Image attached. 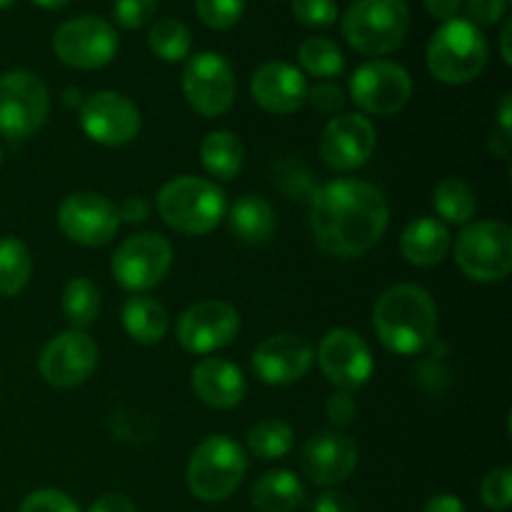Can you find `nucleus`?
<instances>
[{
    "label": "nucleus",
    "mask_w": 512,
    "mask_h": 512,
    "mask_svg": "<svg viewBox=\"0 0 512 512\" xmlns=\"http://www.w3.org/2000/svg\"><path fill=\"white\" fill-rule=\"evenodd\" d=\"M248 455L228 435H210L193 450L185 470V483L195 498L220 503L243 483Z\"/></svg>",
    "instance_id": "6"
},
{
    "label": "nucleus",
    "mask_w": 512,
    "mask_h": 512,
    "mask_svg": "<svg viewBox=\"0 0 512 512\" xmlns=\"http://www.w3.org/2000/svg\"><path fill=\"white\" fill-rule=\"evenodd\" d=\"M298 60L313 78H338L345 70L343 50L328 38H308L298 50Z\"/></svg>",
    "instance_id": "33"
},
{
    "label": "nucleus",
    "mask_w": 512,
    "mask_h": 512,
    "mask_svg": "<svg viewBox=\"0 0 512 512\" xmlns=\"http://www.w3.org/2000/svg\"><path fill=\"white\" fill-rule=\"evenodd\" d=\"M155 205L163 223L183 235L210 233L228 213L223 188L198 175H178L168 180L160 188Z\"/></svg>",
    "instance_id": "3"
},
{
    "label": "nucleus",
    "mask_w": 512,
    "mask_h": 512,
    "mask_svg": "<svg viewBox=\"0 0 512 512\" xmlns=\"http://www.w3.org/2000/svg\"><path fill=\"white\" fill-rule=\"evenodd\" d=\"M373 150L375 128L360 113L335 115L320 135V155H323L325 165L340 170V173H348V170L368 163Z\"/></svg>",
    "instance_id": "19"
},
{
    "label": "nucleus",
    "mask_w": 512,
    "mask_h": 512,
    "mask_svg": "<svg viewBox=\"0 0 512 512\" xmlns=\"http://www.w3.org/2000/svg\"><path fill=\"white\" fill-rule=\"evenodd\" d=\"M295 433L288 423L283 420H260L245 435V443H248V450L260 460H280L290 453L293 448Z\"/></svg>",
    "instance_id": "30"
},
{
    "label": "nucleus",
    "mask_w": 512,
    "mask_h": 512,
    "mask_svg": "<svg viewBox=\"0 0 512 512\" xmlns=\"http://www.w3.org/2000/svg\"><path fill=\"white\" fill-rule=\"evenodd\" d=\"M423 512H468L465 510L463 500L455 498V495H435L425 503Z\"/></svg>",
    "instance_id": "46"
},
{
    "label": "nucleus",
    "mask_w": 512,
    "mask_h": 512,
    "mask_svg": "<svg viewBox=\"0 0 512 512\" xmlns=\"http://www.w3.org/2000/svg\"><path fill=\"white\" fill-rule=\"evenodd\" d=\"M383 190L363 180H333L313 195L310 228L320 250L333 258H360L388 230Z\"/></svg>",
    "instance_id": "1"
},
{
    "label": "nucleus",
    "mask_w": 512,
    "mask_h": 512,
    "mask_svg": "<svg viewBox=\"0 0 512 512\" xmlns=\"http://www.w3.org/2000/svg\"><path fill=\"white\" fill-rule=\"evenodd\" d=\"M380 343L398 355H418L438 333V308L420 285L400 283L385 290L373 310Z\"/></svg>",
    "instance_id": "2"
},
{
    "label": "nucleus",
    "mask_w": 512,
    "mask_h": 512,
    "mask_svg": "<svg viewBox=\"0 0 512 512\" xmlns=\"http://www.w3.org/2000/svg\"><path fill=\"white\" fill-rule=\"evenodd\" d=\"M250 503L258 512H293L305 503V488L290 470H270L255 480Z\"/></svg>",
    "instance_id": "25"
},
{
    "label": "nucleus",
    "mask_w": 512,
    "mask_h": 512,
    "mask_svg": "<svg viewBox=\"0 0 512 512\" xmlns=\"http://www.w3.org/2000/svg\"><path fill=\"white\" fill-rule=\"evenodd\" d=\"M80 125L90 140L115 148L138 138L140 110L123 93L100 90L88 95L80 105Z\"/></svg>",
    "instance_id": "15"
},
{
    "label": "nucleus",
    "mask_w": 512,
    "mask_h": 512,
    "mask_svg": "<svg viewBox=\"0 0 512 512\" xmlns=\"http://www.w3.org/2000/svg\"><path fill=\"white\" fill-rule=\"evenodd\" d=\"M53 50L70 68L98 70L118 55V33L105 18L80 15L55 30Z\"/></svg>",
    "instance_id": "10"
},
{
    "label": "nucleus",
    "mask_w": 512,
    "mask_h": 512,
    "mask_svg": "<svg viewBox=\"0 0 512 512\" xmlns=\"http://www.w3.org/2000/svg\"><path fill=\"white\" fill-rule=\"evenodd\" d=\"M100 313V293L88 278H73L63 290V315L73 330L95 323Z\"/></svg>",
    "instance_id": "31"
},
{
    "label": "nucleus",
    "mask_w": 512,
    "mask_h": 512,
    "mask_svg": "<svg viewBox=\"0 0 512 512\" xmlns=\"http://www.w3.org/2000/svg\"><path fill=\"white\" fill-rule=\"evenodd\" d=\"M98 358V343L83 330L70 328L45 345L38 368L45 383L55 388H75L93 375Z\"/></svg>",
    "instance_id": "16"
},
{
    "label": "nucleus",
    "mask_w": 512,
    "mask_h": 512,
    "mask_svg": "<svg viewBox=\"0 0 512 512\" xmlns=\"http://www.w3.org/2000/svg\"><path fill=\"white\" fill-rule=\"evenodd\" d=\"M88 512H138V510H135L133 500L125 498V495L108 493V495H100V498L90 505Z\"/></svg>",
    "instance_id": "43"
},
{
    "label": "nucleus",
    "mask_w": 512,
    "mask_h": 512,
    "mask_svg": "<svg viewBox=\"0 0 512 512\" xmlns=\"http://www.w3.org/2000/svg\"><path fill=\"white\" fill-rule=\"evenodd\" d=\"M190 385H193L195 395L215 410L235 408L248 393V383H245L240 368L225 358L200 360L190 375Z\"/></svg>",
    "instance_id": "22"
},
{
    "label": "nucleus",
    "mask_w": 512,
    "mask_h": 512,
    "mask_svg": "<svg viewBox=\"0 0 512 512\" xmlns=\"http://www.w3.org/2000/svg\"><path fill=\"white\" fill-rule=\"evenodd\" d=\"M480 498L490 510L505 512L512 503V470L498 468L493 473L485 475L483 485H480Z\"/></svg>",
    "instance_id": "35"
},
{
    "label": "nucleus",
    "mask_w": 512,
    "mask_h": 512,
    "mask_svg": "<svg viewBox=\"0 0 512 512\" xmlns=\"http://www.w3.org/2000/svg\"><path fill=\"white\" fill-rule=\"evenodd\" d=\"M355 415H358V405H355L353 395L345 393V390L330 395L328 403H325V418L333 423V428H348L355 423Z\"/></svg>",
    "instance_id": "40"
},
{
    "label": "nucleus",
    "mask_w": 512,
    "mask_h": 512,
    "mask_svg": "<svg viewBox=\"0 0 512 512\" xmlns=\"http://www.w3.org/2000/svg\"><path fill=\"white\" fill-rule=\"evenodd\" d=\"M293 18L305 28H328L338 20L335 0H293Z\"/></svg>",
    "instance_id": "36"
},
{
    "label": "nucleus",
    "mask_w": 512,
    "mask_h": 512,
    "mask_svg": "<svg viewBox=\"0 0 512 512\" xmlns=\"http://www.w3.org/2000/svg\"><path fill=\"white\" fill-rule=\"evenodd\" d=\"M200 163L213 178L233 180L243 170L245 148L230 130H213L200 143Z\"/></svg>",
    "instance_id": "26"
},
{
    "label": "nucleus",
    "mask_w": 512,
    "mask_h": 512,
    "mask_svg": "<svg viewBox=\"0 0 512 512\" xmlns=\"http://www.w3.org/2000/svg\"><path fill=\"white\" fill-rule=\"evenodd\" d=\"M148 45L160 60H165V63H178V60L188 58L193 35H190L188 25L183 20L163 18L158 23H153V28H150Z\"/></svg>",
    "instance_id": "32"
},
{
    "label": "nucleus",
    "mask_w": 512,
    "mask_h": 512,
    "mask_svg": "<svg viewBox=\"0 0 512 512\" xmlns=\"http://www.w3.org/2000/svg\"><path fill=\"white\" fill-rule=\"evenodd\" d=\"M20 512H80L78 503L63 490L43 488L30 493L20 505Z\"/></svg>",
    "instance_id": "38"
},
{
    "label": "nucleus",
    "mask_w": 512,
    "mask_h": 512,
    "mask_svg": "<svg viewBox=\"0 0 512 512\" xmlns=\"http://www.w3.org/2000/svg\"><path fill=\"white\" fill-rule=\"evenodd\" d=\"M200 20L213 30H230L245 13V0H195Z\"/></svg>",
    "instance_id": "34"
},
{
    "label": "nucleus",
    "mask_w": 512,
    "mask_h": 512,
    "mask_svg": "<svg viewBox=\"0 0 512 512\" xmlns=\"http://www.w3.org/2000/svg\"><path fill=\"white\" fill-rule=\"evenodd\" d=\"M155 0H115L113 15L115 23L125 30H138L153 20Z\"/></svg>",
    "instance_id": "37"
},
{
    "label": "nucleus",
    "mask_w": 512,
    "mask_h": 512,
    "mask_svg": "<svg viewBox=\"0 0 512 512\" xmlns=\"http://www.w3.org/2000/svg\"><path fill=\"white\" fill-rule=\"evenodd\" d=\"M173 265V245L160 233H138L125 238L110 260L113 278L130 293L155 288Z\"/></svg>",
    "instance_id": "9"
},
{
    "label": "nucleus",
    "mask_w": 512,
    "mask_h": 512,
    "mask_svg": "<svg viewBox=\"0 0 512 512\" xmlns=\"http://www.w3.org/2000/svg\"><path fill=\"white\" fill-rule=\"evenodd\" d=\"M238 330V310L223 300H200L190 305L175 323L178 343L195 355H208L225 348L238 338Z\"/></svg>",
    "instance_id": "14"
},
{
    "label": "nucleus",
    "mask_w": 512,
    "mask_h": 512,
    "mask_svg": "<svg viewBox=\"0 0 512 512\" xmlns=\"http://www.w3.org/2000/svg\"><path fill=\"white\" fill-rule=\"evenodd\" d=\"M0 165H3V148H0Z\"/></svg>",
    "instance_id": "51"
},
{
    "label": "nucleus",
    "mask_w": 512,
    "mask_h": 512,
    "mask_svg": "<svg viewBox=\"0 0 512 512\" xmlns=\"http://www.w3.org/2000/svg\"><path fill=\"white\" fill-rule=\"evenodd\" d=\"M15 0H0V8H8V5H13Z\"/></svg>",
    "instance_id": "50"
},
{
    "label": "nucleus",
    "mask_w": 512,
    "mask_h": 512,
    "mask_svg": "<svg viewBox=\"0 0 512 512\" xmlns=\"http://www.w3.org/2000/svg\"><path fill=\"white\" fill-rule=\"evenodd\" d=\"M235 73L220 53H198L183 70V95L203 118L225 115L235 103Z\"/></svg>",
    "instance_id": "12"
},
{
    "label": "nucleus",
    "mask_w": 512,
    "mask_h": 512,
    "mask_svg": "<svg viewBox=\"0 0 512 512\" xmlns=\"http://www.w3.org/2000/svg\"><path fill=\"white\" fill-rule=\"evenodd\" d=\"M498 130L503 135H512V98L503 95L498 105Z\"/></svg>",
    "instance_id": "47"
},
{
    "label": "nucleus",
    "mask_w": 512,
    "mask_h": 512,
    "mask_svg": "<svg viewBox=\"0 0 512 512\" xmlns=\"http://www.w3.org/2000/svg\"><path fill=\"white\" fill-rule=\"evenodd\" d=\"M465 10L473 25H495L503 20L508 0H465Z\"/></svg>",
    "instance_id": "41"
},
{
    "label": "nucleus",
    "mask_w": 512,
    "mask_h": 512,
    "mask_svg": "<svg viewBox=\"0 0 512 512\" xmlns=\"http://www.w3.org/2000/svg\"><path fill=\"white\" fill-rule=\"evenodd\" d=\"M425 63L440 83H470L488 65V40L478 25L465 18H453L440 25L430 38Z\"/></svg>",
    "instance_id": "4"
},
{
    "label": "nucleus",
    "mask_w": 512,
    "mask_h": 512,
    "mask_svg": "<svg viewBox=\"0 0 512 512\" xmlns=\"http://www.w3.org/2000/svg\"><path fill=\"white\" fill-rule=\"evenodd\" d=\"M313 345L298 333L265 338L253 353V370L268 385H293L313 368Z\"/></svg>",
    "instance_id": "20"
},
{
    "label": "nucleus",
    "mask_w": 512,
    "mask_h": 512,
    "mask_svg": "<svg viewBox=\"0 0 512 512\" xmlns=\"http://www.w3.org/2000/svg\"><path fill=\"white\" fill-rule=\"evenodd\" d=\"M150 213V205L143 198H128L118 205L120 223H145Z\"/></svg>",
    "instance_id": "44"
},
{
    "label": "nucleus",
    "mask_w": 512,
    "mask_h": 512,
    "mask_svg": "<svg viewBox=\"0 0 512 512\" xmlns=\"http://www.w3.org/2000/svg\"><path fill=\"white\" fill-rule=\"evenodd\" d=\"M350 95L360 110L370 115H395L413 98V80L400 63L370 60L350 78Z\"/></svg>",
    "instance_id": "11"
},
{
    "label": "nucleus",
    "mask_w": 512,
    "mask_h": 512,
    "mask_svg": "<svg viewBox=\"0 0 512 512\" xmlns=\"http://www.w3.org/2000/svg\"><path fill=\"white\" fill-rule=\"evenodd\" d=\"M410 30L405 0H355L343 15V35L358 53L380 58L403 45Z\"/></svg>",
    "instance_id": "5"
},
{
    "label": "nucleus",
    "mask_w": 512,
    "mask_h": 512,
    "mask_svg": "<svg viewBox=\"0 0 512 512\" xmlns=\"http://www.w3.org/2000/svg\"><path fill=\"white\" fill-rule=\"evenodd\" d=\"M255 103L273 115H290L300 110L308 98V80L295 65L283 60L263 63L250 78Z\"/></svg>",
    "instance_id": "21"
},
{
    "label": "nucleus",
    "mask_w": 512,
    "mask_h": 512,
    "mask_svg": "<svg viewBox=\"0 0 512 512\" xmlns=\"http://www.w3.org/2000/svg\"><path fill=\"white\" fill-rule=\"evenodd\" d=\"M433 203L440 218H443L445 223H453V225L470 223L475 215V208H478L473 188L460 178L440 180L438 188H435L433 193Z\"/></svg>",
    "instance_id": "29"
},
{
    "label": "nucleus",
    "mask_w": 512,
    "mask_h": 512,
    "mask_svg": "<svg viewBox=\"0 0 512 512\" xmlns=\"http://www.w3.org/2000/svg\"><path fill=\"white\" fill-rule=\"evenodd\" d=\"M318 363L325 378L345 393L368 383L373 373V355H370L368 343L348 328H335L325 333L318 345Z\"/></svg>",
    "instance_id": "18"
},
{
    "label": "nucleus",
    "mask_w": 512,
    "mask_h": 512,
    "mask_svg": "<svg viewBox=\"0 0 512 512\" xmlns=\"http://www.w3.org/2000/svg\"><path fill=\"white\" fill-rule=\"evenodd\" d=\"M50 95L43 80L30 70L0 75V135L10 140L30 138L45 123Z\"/></svg>",
    "instance_id": "8"
},
{
    "label": "nucleus",
    "mask_w": 512,
    "mask_h": 512,
    "mask_svg": "<svg viewBox=\"0 0 512 512\" xmlns=\"http://www.w3.org/2000/svg\"><path fill=\"white\" fill-rule=\"evenodd\" d=\"M313 510L315 512H358V505H355V500L350 498L348 493L330 488L315 498Z\"/></svg>",
    "instance_id": "42"
},
{
    "label": "nucleus",
    "mask_w": 512,
    "mask_h": 512,
    "mask_svg": "<svg viewBox=\"0 0 512 512\" xmlns=\"http://www.w3.org/2000/svg\"><path fill=\"white\" fill-rule=\"evenodd\" d=\"M460 5H463V0H425L428 13L433 15V18L443 20V23H448V20H453L455 15H458Z\"/></svg>",
    "instance_id": "45"
},
{
    "label": "nucleus",
    "mask_w": 512,
    "mask_h": 512,
    "mask_svg": "<svg viewBox=\"0 0 512 512\" xmlns=\"http://www.w3.org/2000/svg\"><path fill=\"white\" fill-rule=\"evenodd\" d=\"M230 233L245 245H263L275 233V210L263 195H243L228 213Z\"/></svg>",
    "instance_id": "24"
},
{
    "label": "nucleus",
    "mask_w": 512,
    "mask_h": 512,
    "mask_svg": "<svg viewBox=\"0 0 512 512\" xmlns=\"http://www.w3.org/2000/svg\"><path fill=\"white\" fill-rule=\"evenodd\" d=\"M300 468L313 485L333 488L345 483L358 468V445L340 430H318L300 450Z\"/></svg>",
    "instance_id": "17"
},
{
    "label": "nucleus",
    "mask_w": 512,
    "mask_h": 512,
    "mask_svg": "<svg viewBox=\"0 0 512 512\" xmlns=\"http://www.w3.org/2000/svg\"><path fill=\"white\" fill-rule=\"evenodd\" d=\"M58 225L73 243L85 248H103L118 235L120 215L118 205L105 195L80 190L68 195L58 208Z\"/></svg>",
    "instance_id": "13"
},
{
    "label": "nucleus",
    "mask_w": 512,
    "mask_h": 512,
    "mask_svg": "<svg viewBox=\"0 0 512 512\" xmlns=\"http://www.w3.org/2000/svg\"><path fill=\"white\" fill-rule=\"evenodd\" d=\"M450 245H453L450 230L428 215H420L413 223L405 225L400 235V253L410 265H418V268H433L443 263L450 253Z\"/></svg>",
    "instance_id": "23"
},
{
    "label": "nucleus",
    "mask_w": 512,
    "mask_h": 512,
    "mask_svg": "<svg viewBox=\"0 0 512 512\" xmlns=\"http://www.w3.org/2000/svg\"><path fill=\"white\" fill-rule=\"evenodd\" d=\"M510 35H512V20H508V23L503 25V33H500V53H503V63H505V65L512 63Z\"/></svg>",
    "instance_id": "48"
},
{
    "label": "nucleus",
    "mask_w": 512,
    "mask_h": 512,
    "mask_svg": "<svg viewBox=\"0 0 512 512\" xmlns=\"http://www.w3.org/2000/svg\"><path fill=\"white\" fill-rule=\"evenodd\" d=\"M455 263L475 283H498L512 270V230L500 220L468 225L455 240Z\"/></svg>",
    "instance_id": "7"
},
{
    "label": "nucleus",
    "mask_w": 512,
    "mask_h": 512,
    "mask_svg": "<svg viewBox=\"0 0 512 512\" xmlns=\"http://www.w3.org/2000/svg\"><path fill=\"white\" fill-rule=\"evenodd\" d=\"M305 103L313 105L318 113L323 115H338L345 108V93L333 83H320L308 88V98Z\"/></svg>",
    "instance_id": "39"
},
{
    "label": "nucleus",
    "mask_w": 512,
    "mask_h": 512,
    "mask_svg": "<svg viewBox=\"0 0 512 512\" xmlns=\"http://www.w3.org/2000/svg\"><path fill=\"white\" fill-rule=\"evenodd\" d=\"M123 328L138 343L155 345L165 338L170 320L158 300L145 298V295H133L123 308Z\"/></svg>",
    "instance_id": "27"
},
{
    "label": "nucleus",
    "mask_w": 512,
    "mask_h": 512,
    "mask_svg": "<svg viewBox=\"0 0 512 512\" xmlns=\"http://www.w3.org/2000/svg\"><path fill=\"white\" fill-rule=\"evenodd\" d=\"M33 3L43 10H60V8H65L70 0H33Z\"/></svg>",
    "instance_id": "49"
},
{
    "label": "nucleus",
    "mask_w": 512,
    "mask_h": 512,
    "mask_svg": "<svg viewBox=\"0 0 512 512\" xmlns=\"http://www.w3.org/2000/svg\"><path fill=\"white\" fill-rule=\"evenodd\" d=\"M33 273V258L18 238H0V295L13 298L23 293Z\"/></svg>",
    "instance_id": "28"
}]
</instances>
